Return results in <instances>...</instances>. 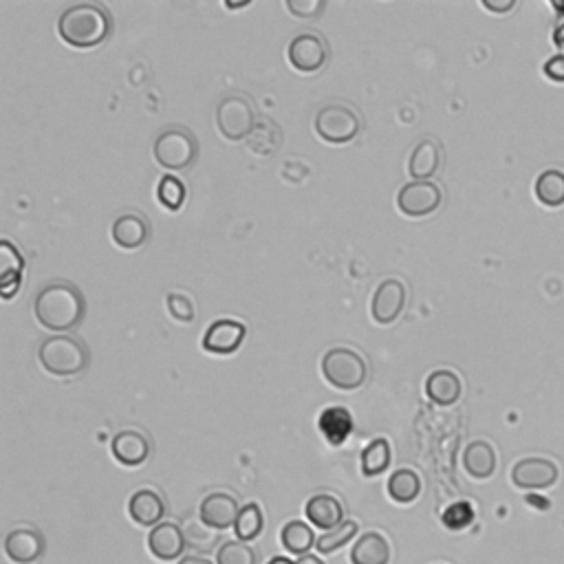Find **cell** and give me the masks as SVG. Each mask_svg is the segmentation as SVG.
<instances>
[{"instance_id":"obj_1","label":"cell","mask_w":564,"mask_h":564,"mask_svg":"<svg viewBox=\"0 0 564 564\" xmlns=\"http://www.w3.org/2000/svg\"><path fill=\"white\" fill-rule=\"evenodd\" d=\"M36 320L53 333H67L78 327L86 316L82 291L67 280H56L42 287L34 300Z\"/></svg>"},{"instance_id":"obj_2","label":"cell","mask_w":564,"mask_h":564,"mask_svg":"<svg viewBox=\"0 0 564 564\" xmlns=\"http://www.w3.org/2000/svg\"><path fill=\"white\" fill-rule=\"evenodd\" d=\"M58 34L75 49H93L111 34V18L95 3L71 5L58 18Z\"/></svg>"},{"instance_id":"obj_3","label":"cell","mask_w":564,"mask_h":564,"mask_svg":"<svg viewBox=\"0 0 564 564\" xmlns=\"http://www.w3.org/2000/svg\"><path fill=\"white\" fill-rule=\"evenodd\" d=\"M38 360L47 373L58 377H73L86 371L91 362L89 349L73 335H51L38 349Z\"/></svg>"},{"instance_id":"obj_4","label":"cell","mask_w":564,"mask_h":564,"mask_svg":"<svg viewBox=\"0 0 564 564\" xmlns=\"http://www.w3.org/2000/svg\"><path fill=\"white\" fill-rule=\"evenodd\" d=\"M322 375L333 388L357 390L366 382L368 366L357 351L346 349V346H335L322 357Z\"/></svg>"},{"instance_id":"obj_5","label":"cell","mask_w":564,"mask_h":564,"mask_svg":"<svg viewBox=\"0 0 564 564\" xmlns=\"http://www.w3.org/2000/svg\"><path fill=\"white\" fill-rule=\"evenodd\" d=\"M313 128L322 141L333 146L349 144L362 130V117L357 115L353 106L346 104H327L322 106L316 119H313Z\"/></svg>"},{"instance_id":"obj_6","label":"cell","mask_w":564,"mask_h":564,"mask_svg":"<svg viewBox=\"0 0 564 564\" xmlns=\"http://www.w3.org/2000/svg\"><path fill=\"white\" fill-rule=\"evenodd\" d=\"M199 155L197 137L186 128H168L155 139V159L166 170H186Z\"/></svg>"},{"instance_id":"obj_7","label":"cell","mask_w":564,"mask_h":564,"mask_svg":"<svg viewBox=\"0 0 564 564\" xmlns=\"http://www.w3.org/2000/svg\"><path fill=\"white\" fill-rule=\"evenodd\" d=\"M216 126L227 141L249 139L256 128V113L252 102L243 95H227L216 108Z\"/></svg>"},{"instance_id":"obj_8","label":"cell","mask_w":564,"mask_h":564,"mask_svg":"<svg viewBox=\"0 0 564 564\" xmlns=\"http://www.w3.org/2000/svg\"><path fill=\"white\" fill-rule=\"evenodd\" d=\"M443 194L437 183L432 181H410L397 194V208L401 214L421 219L441 208Z\"/></svg>"},{"instance_id":"obj_9","label":"cell","mask_w":564,"mask_h":564,"mask_svg":"<svg viewBox=\"0 0 564 564\" xmlns=\"http://www.w3.org/2000/svg\"><path fill=\"white\" fill-rule=\"evenodd\" d=\"M558 479H560L558 465L542 457L520 459L512 468V483L518 487V490L525 492L549 490V487L558 483Z\"/></svg>"},{"instance_id":"obj_10","label":"cell","mask_w":564,"mask_h":564,"mask_svg":"<svg viewBox=\"0 0 564 564\" xmlns=\"http://www.w3.org/2000/svg\"><path fill=\"white\" fill-rule=\"evenodd\" d=\"M289 64L300 73H318L329 60V47L320 34H300L289 42Z\"/></svg>"},{"instance_id":"obj_11","label":"cell","mask_w":564,"mask_h":564,"mask_svg":"<svg viewBox=\"0 0 564 564\" xmlns=\"http://www.w3.org/2000/svg\"><path fill=\"white\" fill-rule=\"evenodd\" d=\"M408 302L406 285L397 278H386L379 282L371 300V316L377 324H393L404 313Z\"/></svg>"},{"instance_id":"obj_12","label":"cell","mask_w":564,"mask_h":564,"mask_svg":"<svg viewBox=\"0 0 564 564\" xmlns=\"http://www.w3.org/2000/svg\"><path fill=\"white\" fill-rule=\"evenodd\" d=\"M247 335V327L243 322L232 318H219L212 322L203 333V349L214 355H232L238 349Z\"/></svg>"},{"instance_id":"obj_13","label":"cell","mask_w":564,"mask_h":564,"mask_svg":"<svg viewBox=\"0 0 564 564\" xmlns=\"http://www.w3.org/2000/svg\"><path fill=\"white\" fill-rule=\"evenodd\" d=\"M238 512H241V507H238L236 498L227 492L208 494L203 498L201 509H199L201 523L216 531H225V529L234 527Z\"/></svg>"},{"instance_id":"obj_14","label":"cell","mask_w":564,"mask_h":564,"mask_svg":"<svg viewBox=\"0 0 564 564\" xmlns=\"http://www.w3.org/2000/svg\"><path fill=\"white\" fill-rule=\"evenodd\" d=\"M42 551H45V540L36 529L18 527L9 531L5 538L7 558L16 564H34L42 556Z\"/></svg>"},{"instance_id":"obj_15","label":"cell","mask_w":564,"mask_h":564,"mask_svg":"<svg viewBox=\"0 0 564 564\" xmlns=\"http://www.w3.org/2000/svg\"><path fill=\"white\" fill-rule=\"evenodd\" d=\"M111 452L119 463L128 465V468H135V465L148 461L150 441L144 432L139 430H122L113 437Z\"/></svg>"},{"instance_id":"obj_16","label":"cell","mask_w":564,"mask_h":564,"mask_svg":"<svg viewBox=\"0 0 564 564\" xmlns=\"http://www.w3.org/2000/svg\"><path fill=\"white\" fill-rule=\"evenodd\" d=\"M186 545H188L186 534H183V529L177 527L175 523H159L148 536L150 553H153L157 560L164 562L177 560L183 549H186Z\"/></svg>"},{"instance_id":"obj_17","label":"cell","mask_w":564,"mask_h":564,"mask_svg":"<svg viewBox=\"0 0 564 564\" xmlns=\"http://www.w3.org/2000/svg\"><path fill=\"white\" fill-rule=\"evenodd\" d=\"M25 258L9 241H0V294L5 300H12V296L20 289L23 282Z\"/></svg>"},{"instance_id":"obj_18","label":"cell","mask_w":564,"mask_h":564,"mask_svg":"<svg viewBox=\"0 0 564 564\" xmlns=\"http://www.w3.org/2000/svg\"><path fill=\"white\" fill-rule=\"evenodd\" d=\"M113 241L122 249H139L144 247L150 236V225L144 216L137 212H126L117 216L113 223Z\"/></svg>"},{"instance_id":"obj_19","label":"cell","mask_w":564,"mask_h":564,"mask_svg":"<svg viewBox=\"0 0 564 564\" xmlns=\"http://www.w3.org/2000/svg\"><path fill=\"white\" fill-rule=\"evenodd\" d=\"M128 514L141 527H157L166 516V503L155 490H137L128 501Z\"/></svg>"},{"instance_id":"obj_20","label":"cell","mask_w":564,"mask_h":564,"mask_svg":"<svg viewBox=\"0 0 564 564\" xmlns=\"http://www.w3.org/2000/svg\"><path fill=\"white\" fill-rule=\"evenodd\" d=\"M443 150L435 139H421L410 153L408 159V172L415 181H430L441 168Z\"/></svg>"},{"instance_id":"obj_21","label":"cell","mask_w":564,"mask_h":564,"mask_svg":"<svg viewBox=\"0 0 564 564\" xmlns=\"http://www.w3.org/2000/svg\"><path fill=\"white\" fill-rule=\"evenodd\" d=\"M426 395L437 406H454L463 395L461 377L448 368L430 373L426 379Z\"/></svg>"},{"instance_id":"obj_22","label":"cell","mask_w":564,"mask_h":564,"mask_svg":"<svg viewBox=\"0 0 564 564\" xmlns=\"http://www.w3.org/2000/svg\"><path fill=\"white\" fill-rule=\"evenodd\" d=\"M496 465V450L487 441H472L463 452V468L476 481H485L494 476Z\"/></svg>"},{"instance_id":"obj_23","label":"cell","mask_w":564,"mask_h":564,"mask_svg":"<svg viewBox=\"0 0 564 564\" xmlns=\"http://www.w3.org/2000/svg\"><path fill=\"white\" fill-rule=\"evenodd\" d=\"M305 514L318 529H329L331 531V529L342 525L344 507L335 496L318 494V496L309 498Z\"/></svg>"},{"instance_id":"obj_24","label":"cell","mask_w":564,"mask_h":564,"mask_svg":"<svg viewBox=\"0 0 564 564\" xmlns=\"http://www.w3.org/2000/svg\"><path fill=\"white\" fill-rule=\"evenodd\" d=\"M353 564H388L390 562V545L388 540L377 534V531H368L353 545L351 551Z\"/></svg>"},{"instance_id":"obj_25","label":"cell","mask_w":564,"mask_h":564,"mask_svg":"<svg viewBox=\"0 0 564 564\" xmlns=\"http://www.w3.org/2000/svg\"><path fill=\"white\" fill-rule=\"evenodd\" d=\"M536 199L545 208H562L564 205V172L558 168L542 170L534 183Z\"/></svg>"},{"instance_id":"obj_26","label":"cell","mask_w":564,"mask_h":564,"mask_svg":"<svg viewBox=\"0 0 564 564\" xmlns=\"http://www.w3.org/2000/svg\"><path fill=\"white\" fill-rule=\"evenodd\" d=\"M320 430H322V435L327 437L331 446H342V443L349 439V435L353 432L351 412L340 406L324 410L320 417Z\"/></svg>"},{"instance_id":"obj_27","label":"cell","mask_w":564,"mask_h":564,"mask_svg":"<svg viewBox=\"0 0 564 564\" xmlns=\"http://www.w3.org/2000/svg\"><path fill=\"white\" fill-rule=\"evenodd\" d=\"M388 496L393 498L395 503H412L417 501L421 494V479L415 470H406L401 468L397 472H393L388 476Z\"/></svg>"},{"instance_id":"obj_28","label":"cell","mask_w":564,"mask_h":564,"mask_svg":"<svg viewBox=\"0 0 564 564\" xmlns=\"http://www.w3.org/2000/svg\"><path fill=\"white\" fill-rule=\"evenodd\" d=\"M282 547L289 553H296V556H307V551L316 547V536H313V529L302 523V520H291L280 531Z\"/></svg>"},{"instance_id":"obj_29","label":"cell","mask_w":564,"mask_h":564,"mask_svg":"<svg viewBox=\"0 0 564 564\" xmlns=\"http://www.w3.org/2000/svg\"><path fill=\"white\" fill-rule=\"evenodd\" d=\"M393 457V450H390V443L386 439H375L368 443L362 452V474L364 476H379L388 470L390 459Z\"/></svg>"},{"instance_id":"obj_30","label":"cell","mask_w":564,"mask_h":564,"mask_svg":"<svg viewBox=\"0 0 564 564\" xmlns=\"http://www.w3.org/2000/svg\"><path fill=\"white\" fill-rule=\"evenodd\" d=\"M265 525V516L260 512V505L258 503H247L245 507H241V512H238L236 518V525L234 531L238 540H254L260 536V531H263Z\"/></svg>"},{"instance_id":"obj_31","label":"cell","mask_w":564,"mask_h":564,"mask_svg":"<svg viewBox=\"0 0 564 564\" xmlns=\"http://www.w3.org/2000/svg\"><path fill=\"white\" fill-rule=\"evenodd\" d=\"M157 201L170 212L181 210L183 201H186V186H183V181L175 175L161 177L157 183Z\"/></svg>"},{"instance_id":"obj_32","label":"cell","mask_w":564,"mask_h":564,"mask_svg":"<svg viewBox=\"0 0 564 564\" xmlns=\"http://www.w3.org/2000/svg\"><path fill=\"white\" fill-rule=\"evenodd\" d=\"M216 564H256V551L243 540L223 542L216 551Z\"/></svg>"},{"instance_id":"obj_33","label":"cell","mask_w":564,"mask_h":564,"mask_svg":"<svg viewBox=\"0 0 564 564\" xmlns=\"http://www.w3.org/2000/svg\"><path fill=\"white\" fill-rule=\"evenodd\" d=\"M357 529H360V527H357L355 520H349V523H342L340 527H335V529L327 531V534H324L322 538H318L316 549L320 553L338 551V549H342L346 545V542L353 540V536L357 534Z\"/></svg>"},{"instance_id":"obj_34","label":"cell","mask_w":564,"mask_h":564,"mask_svg":"<svg viewBox=\"0 0 564 564\" xmlns=\"http://www.w3.org/2000/svg\"><path fill=\"white\" fill-rule=\"evenodd\" d=\"M166 307L168 313L177 322H192L197 318V307H194L192 298H188L186 294H177V291H170L166 296Z\"/></svg>"},{"instance_id":"obj_35","label":"cell","mask_w":564,"mask_h":564,"mask_svg":"<svg viewBox=\"0 0 564 564\" xmlns=\"http://www.w3.org/2000/svg\"><path fill=\"white\" fill-rule=\"evenodd\" d=\"M443 525L452 531H459L468 527L474 520V509L470 503H454L450 505L446 512H443Z\"/></svg>"},{"instance_id":"obj_36","label":"cell","mask_w":564,"mask_h":564,"mask_svg":"<svg viewBox=\"0 0 564 564\" xmlns=\"http://www.w3.org/2000/svg\"><path fill=\"white\" fill-rule=\"evenodd\" d=\"M186 540L192 549L197 551H212L214 545V534L210 531V527H203L199 520H190V525L186 529Z\"/></svg>"},{"instance_id":"obj_37","label":"cell","mask_w":564,"mask_h":564,"mask_svg":"<svg viewBox=\"0 0 564 564\" xmlns=\"http://www.w3.org/2000/svg\"><path fill=\"white\" fill-rule=\"evenodd\" d=\"M285 7L289 9L291 16L302 18V20H316L327 3L324 0H287Z\"/></svg>"},{"instance_id":"obj_38","label":"cell","mask_w":564,"mask_h":564,"mask_svg":"<svg viewBox=\"0 0 564 564\" xmlns=\"http://www.w3.org/2000/svg\"><path fill=\"white\" fill-rule=\"evenodd\" d=\"M545 75L553 82H564V53H558V56H553L545 62V67H542Z\"/></svg>"},{"instance_id":"obj_39","label":"cell","mask_w":564,"mask_h":564,"mask_svg":"<svg viewBox=\"0 0 564 564\" xmlns=\"http://www.w3.org/2000/svg\"><path fill=\"white\" fill-rule=\"evenodd\" d=\"M485 9H490V12H496V14H505V12H509V9H514V0H507V3H503V5H498V3H490V0H483L481 3Z\"/></svg>"},{"instance_id":"obj_40","label":"cell","mask_w":564,"mask_h":564,"mask_svg":"<svg viewBox=\"0 0 564 564\" xmlns=\"http://www.w3.org/2000/svg\"><path fill=\"white\" fill-rule=\"evenodd\" d=\"M179 564H212V562L205 560V558H199V556H188V558H183Z\"/></svg>"},{"instance_id":"obj_41","label":"cell","mask_w":564,"mask_h":564,"mask_svg":"<svg viewBox=\"0 0 564 564\" xmlns=\"http://www.w3.org/2000/svg\"><path fill=\"white\" fill-rule=\"evenodd\" d=\"M296 564H324V562L318 556H309V553H307V556H300V560Z\"/></svg>"},{"instance_id":"obj_42","label":"cell","mask_w":564,"mask_h":564,"mask_svg":"<svg viewBox=\"0 0 564 564\" xmlns=\"http://www.w3.org/2000/svg\"><path fill=\"white\" fill-rule=\"evenodd\" d=\"M267 564H296V562H291L289 558H274V560H269Z\"/></svg>"}]
</instances>
